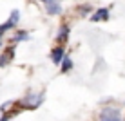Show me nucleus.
<instances>
[{"label": "nucleus", "mask_w": 125, "mask_h": 121, "mask_svg": "<svg viewBox=\"0 0 125 121\" xmlns=\"http://www.w3.org/2000/svg\"><path fill=\"white\" fill-rule=\"evenodd\" d=\"M100 121H122V112L116 107H105L100 112Z\"/></svg>", "instance_id": "obj_1"}, {"label": "nucleus", "mask_w": 125, "mask_h": 121, "mask_svg": "<svg viewBox=\"0 0 125 121\" xmlns=\"http://www.w3.org/2000/svg\"><path fill=\"white\" fill-rule=\"evenodd\" d=\"M42 99H44V94H29L25 99H22V105L24 109H36V107H40Z\"/></svg>", "instance_id": "obj_2"}, {"label": "nucleus", "mask_w": 125, "mask_h": 121, "mask_svg": "<svg viewBox=\"0 0 125 121\" xmlns=\"http://www.w3.org/2000/svg\"><path fill=\"white\" fill-rule=\"evenodd\" d=\"M63 58H65V51H63V47H54L53 51H51V60H53V63H60L63 62Z\"/></svg>", "instance_id": "obj_3"}, {"label": "nucleus", "mask_w": 125, "mask_h": 121, "mask_svg": "<svg viewBox=\"0 0 125 121\" xmlns=\"http://www.w3.org/2000/svg\"><path fill=\"white\" fill-rule=\"evenodd\" d=\"M18 15H20V13H18V11H16V9H15V11H13V13H11V18H9V20H7V22H6V24H2V25H0V31H2V33H4V31H7V29H11V27H15V25H16V22H18Z\"/></svg>", "instance_id": "obj_4"}, {"label": "nucleus", "mask_w": 125, "mask_h": 121, "mask_svg": "<svg viewBox=\"0 0 125 121\" xmlns=\"http://www.w3.org/2000/svg\"><path fill=\"white\" fill-rule=\"evenodd\" d=\"M107 18H109V9L107 7H102V9L94 11L93 16H91L93 22H100V20H107Z\"/></svg>", "instance_id": "obj_5"}, {"label": "nucleus", "mask_w": 125, "mask_h": 121, "mask_svg": "<svg viewBox=\"0 0 125 121\" xmlns=\"http://www.w3.org/2000/svg\"><path fill=\"white\" fill-rule=\"evenodd\" d=\"M45 11H47V15L56 16V15H60V13H62V6H60V2L51 4V6H45Z\"/></svg>", "instance_id": "obj_6"}, {"label": "nucleus", "mask_w": 125, "mask_h": 121, "mask_svg": "<svg viewBox=\"0 0 125 121\" xmlns=\"http://www.w3.org/2000/svg\"><path fill=\"white\" fill-rule=\"evenodd\" d=\"M71 69H73V62H71V58H69V56H65V58H63V62H62V71L67 72V71H71Z\"/></svg>", "instance_id": "obj_7"}, {"label": "nucleus", "mask_w": 125, "mask_h": 121, "mask_svg": "<svg viewBox=\"0 0 125 121\" xmlns=\"http://www.w3.org/2000/svg\"><path fill=\"white\" fill-rule=\"evenodd\" d=\"M67 34H69V25H62L56 38H58V40H63V38H67Z\"/></svg>", "instance_id": "obj_8"}, {"label": "nucleus", "mask_w": 125, "mask_h": 121, "mask_svg": "<svg viewBox=\"0 0 125 121\" xmlns=\"http://www.w3.org/2000/svg\"><path fill=\"white\" fill-rule=\"evenodd\" d=\"M56 2H60V0H42L44 6H51V4H56Z\"/></svg>", "instance_id": "obj_9"}, {"label": "nucleus", "mask_w": 125, "mask_h": 121, "mask_svg": "<svg viewBox=\"0 0 125 121\" xmlns=\"http://www.w3.org/2000/svg\"><path fill=\"white\" fill-rule=\"evenodd\" d=\"M0 121H9V116H7V114H6V116H4V118H2V119H0Z\"/></svg>", "instance_id": "obj_10"}, {"label": "nucleus", "mask_w": 125, "mask_h": 121, "mask_svg": "<svg viewBox=\"0 0 125 121\" xmlns=\"http://www.w3.org/2000/svg\"><path fill=\"white\" fill-rule=\"evenodd\" d=\"M0 47H2V31H0Z\"/></svg>", "instance_id": "obj_11"}]
</instances>
